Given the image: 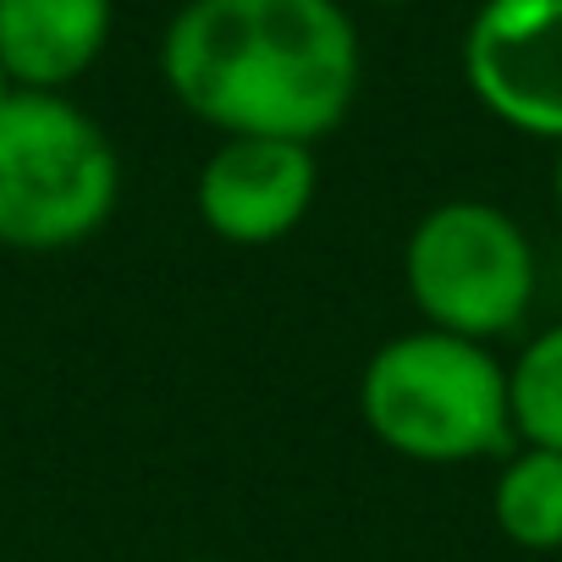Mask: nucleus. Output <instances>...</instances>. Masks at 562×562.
Here are the masks:
<instances>
[{"mask_svg":"<svg viewBox=\"0 0 562 562\" xmlns=\"http://www.w3.org/2000/svg\"><path fill=\"white\" fill-rule=\"evenodd\" d=\"M557 204H562V155H557Z\"/></svg>","mask_w":562,"mask_h":562,"instance_id":"nucleus-11","label":"nucleus"},{"mask_svg":"<svg viewBox=\"0 0 562 562\" xmlns=\"http://www.w3.org/2000/svg\"><path fill=\"white\" fill-rule=\"evenodd\" d=\"M408 299L430 331L491 342L518 331L535 299V254L524 226L485 199H447L408 232Z\"/></svg>","mask_w":562,"mask_h":562,"instance_id":"nucleus-4","label":"nucleus"},{"mask_svg":"<svg viewBox=\"0 0 562 562\" xmlns=\"http://www.w3.org/2000/svg\"><path fill=\"white\" fill-rule=\"evenodd\" d=\"M507 403H513V436L562 452V326L540 331L518 353V364L507 370Z\"/></svg>","mask_w":562,"mask_h":562,"instance_id":"nucleus-9","label":"nucleus"},{"mask_svg":"<svg viewBox=\"0 0 562 562\" xmlns=\"http://www.w3.org/2000/svg\"><path fill=\"white\" fill-rule=\"evenodd\" d=\"M193 562H215V557H193Z\"/></svg>","mask_w":562,"mask_h":562,"instance_id":"nucleus-14","label":"nucleus"},{"mask_svg":"<svg viewBox=\"0 0 562 562\" xmlns=\"http://www.w3.org/2000/svg\"><path fill=\"white\" fill-rule=\"evenodd\" d=\"M480 7H502V0H480Z\"/></svg>","mask_w":562,"mask_h":562,"instance_id":"nucleus-13","label":"nucleus"},{"mask_svg":"<svg viewBox=\"0 0 562 562\" xmlns=\"http://www.w3.org/2000/svg\"><path fill=\"white\" fill-rule=\"evenodd\" d=\"M491 513L513 546L557 551L562 546V452L524 447L518 458H507L491 491Z\"/></svg>","mask_w":562,"mask_h":562,"instance_id":"nucleus-8","label":"nucleus"},{"mask_svg":"<svg viewBox=\"0 0 562 562\" xmlns=\"http://www.w3.org/2000/svg\"><path fill=\"white\" fill-rule=\"evenodd\" d=\"M166 89L221 138L337 133L359 94V29L337 0H188L160 40Z\"/></svg>","mask_w":562,"mask_h":562,"instance_id":"nucleus-1","label":"nucleus"},{"mask_svg":"<svg viewBox=\"0 0 562 562\" xmlns=\"http://www.w3.org/2000/svg\"><path fill=\"white\" fill-rule=\"evenodd\" d=\"M18 94V83H12V72H7V61H0V105H7Z\"/></svg>","mask_w":562,"mask_h":562,"instance_id":"nucleus-10","label":"nucleus"},{"mask_svg":"<svg viewBox=\"0 0 562 562\" xmlns=\"http://www.w3.org/2000/svg\"><path fill=\"white\" fill-rule=\"evenodd\" d=\"M315 149L293 138H221V149L199 166V221L243 248L288 237L315 204Z\"/></svg>","mask_w":562,"mask_h":562,"instance_id":"nucleus-6","label":"nucleus"},{"mask_svg":"<svg viewBox=\"0 0 562 562\" xmlns=\"http://www.w3.org/2000/svg\"><path fill=\"white\" fill-rule=\"evenodd\" d=\"M122 193V160L100 122L61 94L18 89L0 105V243L72 248Z\"/></svg>","mask_w":562,"mask_h":562,"instance_id":"nucleus-3","label":"nucleus"},{"mask_svg":"<svg viewBox=\"0 0 562 562\" xmlns=\"http://www.w3.org/2000/svg\"><path fill=\"white\" fill-rule=\"evenodd\" d=\"M375 7H414V0H375Z\"/></svg>","mask_w":562,"mask_h":562,"instance_id":"nucleus-12","label":"nucleus"},{"mask_svg":"<svg viewBox=\"0 0 562 562\" xmlns=\"http://www.w3.org/2000/svg\"><path fill=\"white\" fill-rule=\"evenodd\" d=\"M111 40V0H0V61L18 89L61 94Z\"/></svg>","mask_w":562,"mask_h":562,"instance_id":"nucleus-7","label":"nucleus"},{"mask_svg":"<svg viewBox=\"0 0 562 562\" xmlns=\"http://www.w3.org/2000/svg\"><path fill=\"white\" fill-rule=\"evenodd\" d=\"M463 83L502 127L562 144V0L480 7L463 34Z\"/></svg>","mask_w":562,"mask_h":562,"instance_id":"nucleus-5","label":"nucleus"},{"mask_svg":"<svg viewBox=\"0 0 562 562\" xmlns=\"http://www.w3.org/2000/svg\"><path fill=\"white\" fill-rule=\"evenodd\" d=\"M359 414L381 447L414 463H469L507 452L513 441L507 370L480 342L430 326L370 353Z\"/></svg>","mask_w":562,"mask_h":562,"instance_id":"nucleus-2","label":"nucleus"}]
</instances>
